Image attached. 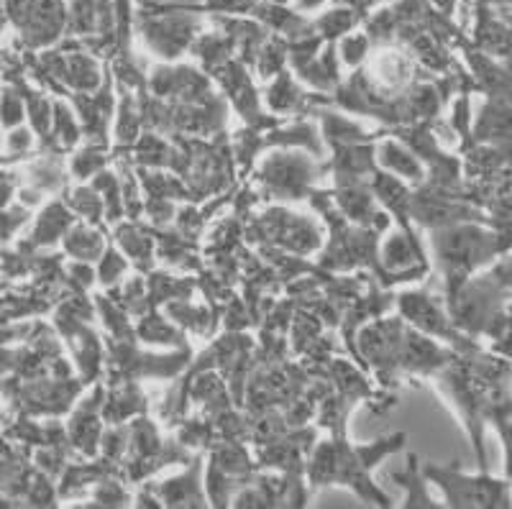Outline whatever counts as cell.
Returning <instances> with one entry per match:
<instances>
[{
	"instance_id": "obj_1",
	"label": "cell",
	"mask_w": 512,
	"mask_h": 509,
	"mask_svg": "<svg viewBox=\"0 0 512 509\" xmlns=\"http://www.w3.org/2000/svg\"><path fill=\"white\" fill-rule=\"evenodd\" d=\"M341 3H349L351 11H364V8L374 6L377 0H341Z\"/></svg>"
},
{
	"instance_id": "obj_2",
	"label": "cell",
	"mask_w": 512,
	"mask_h": 509,
	"mask_svg": "<svg viewBox=\"0 0 512 509\" xmlns=\"http://www.w3.org/2000/svg\"><path fill=\"white\" fill-rule=\"evenodd\" d=\"M320 3H323V0H300V3H297V8H300V11H305V8H315V6H320Z\"/></svg>"
}]
</instances>
